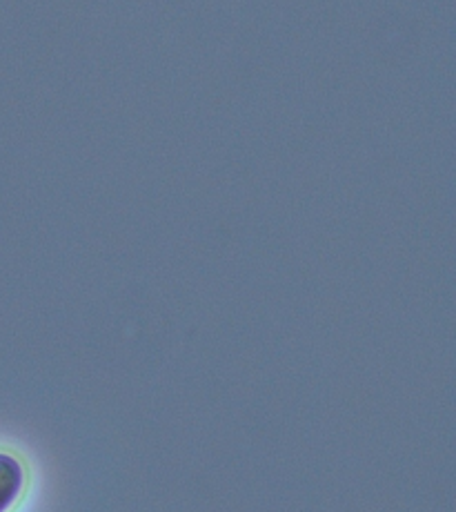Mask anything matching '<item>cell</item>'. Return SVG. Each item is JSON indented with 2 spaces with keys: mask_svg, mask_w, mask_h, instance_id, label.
Listing matches in <instances>:
<instances>
[{
  "mask_svg": "<svg viewBox=\"0 0 456 512\" xmlns=\"http://www.w3.org/2000/svg\"><path fill=\"white\" fill-rule=\"evenodd\" d=\"M23 468L14 457L0 455V512L12 508L23 490Z\"/></svg>",
  "mask_w": 456,
  "mask_h": 512,
  "instance_id": "6da1fadb",
  "label": "cell"
}]
</instances>
